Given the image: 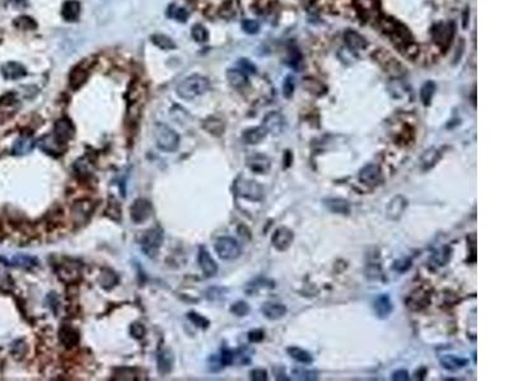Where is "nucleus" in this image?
I'll use <instances>...</instances> for the list:
<instances>
[{
    "instance_id": "obj_24",
    "label": "nucleus",
    "mask_w": 509,
    "mask_h": 381,
    "mask_svg": "<svg viewBox=\"0 0 509 381\" xmlns=\"http://www.w3.org/2000/svg\"><path fill=\"white\" fill-rule=\"evenodd\" d=\"M274 287H275L274 281H271V280L269 279H265V277H257V279L252 280V281H250L245 286V292L247 293L248 296H252L259 293V291L264 290V288H274Z\"/></svg>"
},
{
    "instance_id": "obj_27",
    "label": "nucleus",
    "mask_w": 509,
    "mask_h": 381,
    "mask_svg": "<svg viewBox=\"0 0 509 381\" xmlns=\"http://www.w3.org/2000/svg\"><path fill=\"white\" fill-rule=\"evenodd\" d=\"M3 75H4L5 79H10V80H14V79H19L22 76H24L27 74L26 71L24 66L20 65L19 63H8L3 66Z\"/></svg>"
},
{
    "instance_id": "obj_54",
    "label": "nucleus",
    "mask_w": 509,
    "mask_h": 381,
    "mask_svg": "<svg viewBox=\"0 0 509 381\" xmlns=\"http://www.w3.org/2000/svg\"><path fill=\"white\" fill-rule=\"evenodd\" d=\"M238 65H240L241 70H242L243 73H246V74H247V73L248 74H254V73H256V68H254L253 64H251V61L246 60V59H242V60H240Z\"/></svg>"
},
{
    "instance_id": "obj_36",
    "label": "nucleus",
    "mask_w": 509,
    "mask_h": 381,
    "mask_svg": "<svg viewBox=\"0 0 509 381\" xmlns=\"http://www.w3.org/2000/svg\"><path fill=\"white\" fill-rule=\"evenodd\" d=\"M436 93V84L434 81L429 80L421 87L420 89V99L423 102L424 105H429L430 104L431 99H433V95Z\"/></svg>"
},
{
    "instance_id": "obj_14",
    "label": "nucleus",
    "mask_w": 509,
    "mask_h": 381,
    "mask_svg": "<svg viewBox=\"0 0 509 381\" xmlns=\"http://www.w3.org/2000/svg\"><path fill=\"white\" fill-rule=\"evenodd\" d=\"M246 164L250 168V171H252L253 173L257 174H266L270 171V168H271L270 159L266 155L260 153L252 154V155L248 156L247 160H246Z\"/></svg>"
},
{
    "instance_id": "obj_4",
    "label": "nucleus",
    "mask_w": 509,
    "mask_h": 381,
    "mask_svg": "<svg viewBox=\"0 0 509 381\" xmlns=\"http://www.w3.org/2000/svg\"><path fill=\"white\" fill-rule=\"evenodd\" d=\"M164 234L159 226L151 228L144 234L143 239H141V251L145 253V256L154 258L158 254L159 249H161L162 243H163Z\"/></svg>"
},
{
    "instance_id": "obj_52",
    "label": "nucleus",
    "mask_w": 509,
    "mask_h": 381,
    "mask_svg": "<svg viewBox=\"0 0 509 381\" xmlns=\"http://www.w3.org/2000/svg\"><path fill=\"white\" fill-rule=\"evenodd\" d=\"M250 379L253 381H266L267 371L264 369H254L250 372Z\"/></svg>"
},
{
    "instance_id": "obj_15",
    "label": "nucleus",
    "mask_w": 509,
    "mask_h": 381,
    "mask_svg": "<svg viewBox=\"0 0 509 381\" xmlns=\"http://www.w3.org/2000/svg\"><path fill=\"white\" fill-rule=\"evenodd\" d=\"M261 313L269 320H279V319L284 318L288 313V309L284 304L280 303H271L267 301L264 303L261 306Z\"/></svg>"
},
{
    "instance_id": "obj_30",
    "label": "nucleus",
    "mask_w": 509,
    "mask_h": 381,
    "mask_svg": "<svg viewBox=\"0 0 509 381\" xmlns=\"http://www.w3.org/2000/svg\"><path fill=\"white\" fill-rule=\"evenodd\" d=\"M98 282L101 285V287H104L105 290H111V288H114L115 286L119 284V276L112 269L102 268L101 274L98 276Z\"/></svg>"
},
{
    "instance_id": "obj_10",
    "label": "nucleus",
    "mask_w": 509,
    "mask_h": 381,
    "mask_svg": "<svg viewBox=\"0 0 509 381\" xmlns=\"http://www.w3.org/2000/svg\"><path fill=\"white\" fill-rule=\"evenodd\" d=\"M262 126L267 132L272 133V135H280L285 130L287 123H285V118L282 113L272 111V112H269L265 116Z\"/></svg>"
},
{
    "instance_id": "obj_43",
    "label": "nucleus",
    "mask_w": 509,
    "mask_h": 381,
    "mask_svg": "<svg viewBox=\"0 0 509 381\" xmlns=\"http://www.w3.org/2000/svg\"><path fill=\"white\" fill-rule=\"evenodd\" d=\"M303 86H304V88L307 89L308 92H311V93L313 94L325 93V87H323L318 80H315V79H306Z\"/></svg>"
},
{
    "instance_id": "obj_26",
    "label": "nucleus",
    "mask_w": 509,
    "mask_h": 381,
    "mask_svg": "<svg viewBox=\"0 0 509 381\" xmlns=\"http://www.w3.org/2000/svg\"><path fill=\"white\" fill-rule=\"evenodd\" d=\"M344 38H345V43L351 51H362L367 47V41L355 31H346Z\"/></svg>"
},
{
    "instance_id": "obj_21",
    "label": "nucleus",
    "mask_w": 509,
    "mask_h": 381,
    "mask_svg": "<svg viewBox=\"0 0 509 381\" xmlns=\"http://www.w3.org/2000/svg\"><path fill=\"white\" fill-rule=\"evenodd\" d=\"M174 365V356L169 349H163L157 356V366L161 375H168Z\"/></svg>"
},
{
    "instance_id": "obj_58",
    "label": "nucleus",
    "mask_w": 509,
    "mask_h": 381,
    "mask_svg": "<svg viewBox=\"0 0 509 381\" xmlns=\"http://www.w3.org/2000/svg\"><path fill=\"white\" fill-rule=\"evenodd\" d=\"M292 161H293V155H292V153H290L289 150H287V151H284V169H287V168H289L290 166H292Z\"/></svg>"
},
{
    "instance_id": "obj_60",
    "label": "nucleus",
    "mask_w": 509,
    "mask_h": 381,
    "mask_svg": "<svg viewBox=\"0 0 509 381\" xmlns=\"http://www.w3.org/2000/svg\"><path fill=\"white\" fill-rule=\"evenodd\" d=\"M0 234H2V228H0Z\"/></svg>"
},
{
    "instance_id": "obj_31",
    "label": "nucleus",
    "mask_w": 509,
    "mask_h": 381,
    "mask_svg": "<svg viewBox=\"0 0 509 381\" xmlns=\"http://www.w3.org/2000/svg\"><path fill=\"white\" fill-rule=\"evenodd\" d=\"M79 13H81V4L77 0H68L66 3H64L63 10H61L64 19L74 22V20L78 19Z\"/></svg>"
},
{
    "instance_id": "obj_22",
    "label": "nucleus",
    "mask_w": 509,
    "mask_h": 381,
    "mask_svg": "<svg viewBox=\"0 0 509 381\" xmlns=\"http://www.w3.org/2000/svg\"><path fill=\"white\" fill-rule=\"evenodd\" d=\"M59 339L65 347H74L79 343V333L70 325H63L59 331Z\"/></svg>"
},
{
    "instance_id": "obj_51",
    "label": "nucleus",
    "mask_w": 509,
    "mask_h": 381,
    "mask_svg": "<svg viewBox=\"0 0 509 381\" xmlns=\"http://www.w3.org/2000/svg\"><path fill=\"white\" fill-rule=\"evenodd\" d=\"M283 91H284V97L290 98L294 92V81H293L292 76H287L284 80V86H283Z\"/></svg>"
},
{
    "instance_id": "obj_50",
    "label": "nucleus",
    "mask_w": 509,
    "mask_h": 381,
    "mask_svg": "<svg viewBox=\"0 0 509 381\" xmlns=\"http://www.w3.org/2000/svg\"><path fill=\"white\" fill-rule=\"evenodd\" d=\"M265 338V332L262 329H253L248 333V341L251 343H260V342L264 341Z\"/></svg>"
},
{
    "instance_id": "obj_57",
    "label": "nucleus",
    "mask_w": 509,
    "mask_h": 381,
    "mask_svg": "<svg viewBox=\"0 0 509 381\" xmlns=\"http://www.w3.org/2000/svg\"><path fill=\"white\" fill-rule=\"evenodd\" d=\"M171 17L176 18V19L179 20V22H186V19H187V17H189V14H187V12L184 9V8H177L176 13H174V14H172Z\"/></svg>"
},
{
    "instance_id": "obj_47",
    "label": "nucleus",
    "mask_w": 509,
    "mask_h": 381,
    "mask_svg": "<svg viewBox=\"0 0 509 381\" xmlns=\"http://www.w3.org/2000/svg\"><path fill=\"white\" fill-rule=\"evenodd\" d=\"M219 360L222 366H230V365L235 364V352L228 348H223Z\"/></svg>"
},
{
    "instance_id": "obj_42",
    "label": "nucleus",
    "mask_w": 509,
    "mask_h": 381,
    "mask_svg": "<svg viewBox=\"0 0 509 381\" xmlns=\"http://www.w3.org/2000/svg\"><path fill=\"white\" fill-rule=\"evenodd\" d=\"M230 310L231 313L235 314L236 316H246L248 315L251 309L250 305H248L247 303H245V301H237V303H235L232 306H231Z\"/></svg>"
},
{
    "instance_id": "obj_53",
    "label": "nucleus",
    "mask_w": 509,
    "mask_h": 381,
    "mask_svg": "<svg viewBox=\"0 0 509 381\" xmlns=\"http://www.w3.org/2000/svg\"><path fill=\"white\" fill-rule=\"evenodd\" d=\"M391 379H392L393 381H408V380H410V375H409V372L406 371V370L400 369V370H396V371L392 372V375H391Z\"/></svg>"
},
{
    "instance_id": "obj_23",
    "label": "nucleus",
    "mask_w": 509,
    "mask_h": 381,
    "mask_svg": "<svg viewBox=\"0 0 509 381\" xmlns=\"http://www.w3.org/2000/svg\"><path fill=\"white\" fill-rule=\"evenodd\" d=\"M267 135V131L265 130L264 126H259V127L248 128V130L243 131L242 140L247 145H256L260 144Z\"/></svg>"
},
{
    "instance_id": "obj_5",
    "label": "nucleus",
    "mask_w": 509,
    "mask_h": 381,
    "mask_svg": "<svg viewBox=\"0 0 509 381\" xmlns=\"http://www.w3.org/2000/svg\"><path fill=\"white\" fill-rule=\"evenodd\" d=\"M215 252L219 256V258L224 259V261H233L237 259L242 253V248H241L240 243L236 240L235 238L231 236H222L215 241L214 246Z\"/></svg>"
},
{
    "instance_id": "obj_32",
    "label": "nucleus",
    "mask_w": 509,
    "mask_h": 381,
    "mask_svg": "<svg viewBox=\"0 0 509 381\" xmlns=\"http://www.w3.org/2000/svg\"><path fill=\"white\" fill-rule=\"evenodd\" d=\"M376 59L379 61V64H381L383 68H385L386 70L390 71V73H395V71H397L398 69H402V66H401L400 64L390 55V53L379 51L378 53H376Z\"/></svg>"
},
{
    "instance_id": "obj_41",
    "label": "nucleus",
    "mask_w": 509,
    "mask_h": 381,
    "mask_svg": "<svg viewBox=\"0 0 509 381\" xmlns=\"http://www.w3.org/2000/svg\"><path fill=\"white\" fill-rule=\"evenodd\" d=\"M191 36L196 42H207L209 38V33H208L207 28L201 24H195L191 30Z\"/></svg>"
},
{
    "instance_id": "obj_59",
    "label": "nucleus",
    "mask_w": 509,
    "mask_h": 381,
    "mask_svg": "<svg viewBox=\"0 0 509 381\" xmlns=\"http://www.w3.org/2000/svg\"><path fill=\"white\" fill-rule=\"evenodd\" d=\"M467 14H469V12H467V10H466V12H465V18H464V19H465L464 20V28L467 27Z\"/></svg>"
},
{
    "instance_id": "obj_38",
    "label": "nucleus",
    "mask_w": 509,
    "mask_h": 381,
    "mask_svg": "<svg viewBox=\"0 0 509 381\" xmlns=\"http://www.w3.org/2000/svg\"><path fill=\"white\" fill-rule=\"evenodd\" d=\"M151 42L162 50H173L176 47L173 41L164 35H153L151 36Z\"/></svg>"
},
{
    "instance_id": "obj_29",
    "label": "nucleus",
    "mask_w": 509,
    "mask_h": 381,
    "mask_svg": "<svg viewBox=\"0 0 509 381\" xmlns=\"http://www.w3.org/2000/svg\"><path fill=\"white\" fill-rule=\"evenodd\" d=\"M288 355L290 356V359L295 360L297 362L303 365H311L313 362V356L306 349L300 348V347L297 346H290L287 348Z\"/></svg>"
},
{
    "instance_id": "obj_20",
    "label": "nucleus",
    "mask_w": 509,
    "mask_h": 381,
    "mask_svg": "<svg viewBox=\"0 0 509 381\" xmlns=\"http://www.w3.org/2000/svg\"><path fill=\"white\" fill-rule=\"evenodd\" d=\"M429 303H430V295L421 288L414 291L406 300V304L411 310H421L425 306H428Z\"/></svg>"
},
{
    "instance_id": "obj_61",
    "label": "nucleus",
    "mask_w": 509,
    "mask_h": 381,
    "mask_svg": "<svg viewBox=\"0 0 509 381\" xmlns=\"http://www.w3.org/2000/svg\"><path fill=\"white\" fill-rule=\"evenodd\" d=\"M17 2H19V0H17Z\"/></svg>"
},
{
    "instance_id": "obj_40",
    "label": "nucleus",
    "mask_w": 509,
    "mask_h": 381,
    "mask_svg": "<svg viewBox=\"0 0 509 381\" xmlns=\"http://www.w3.org/2000/svg\"><path fill=\"white\" fill-rule=\"evenodd\" d=\"M205 128L209 132H212L213 135H222L223 131H224V123L218 118H210L205 122Z\"/></svg>"
},
{
    "instance_id": "obj_25",
    "label": "nucleus",
    "mask_w": 509,
    "mask_h": 381,
    "mask_svg": "<svg viewBox=\"0 0 509 381\" xmlns=\"http://www.w3.org/2000/svg\"><path fill=\"white\" fill-rule=\"evenodd\" d=\"M442 155L441 151L436 148H431L429 150H426L425 153L421 155L420 158V166L423 171H430L431 168L437 166L439 160H441Z\"/></svg>"
},
{
    "instance_id": "obj_8",
    "label": "nucleus",
    "mask_w": 509,
    "mask_h": 381,
    "mask_svg": "<svg viewBox=\"0 0 509 381\" xmlns=\"http://www.w3.org/2000/svg\"><path fill=\"white\" fill-rule=\"evenodd\" d=\"M293 240H294V234L290 230L289 228H285V226H280L275 230V233L272 234L271 238V244L276 251L279 252H285L289 249V247L292 246Z\"/></svg>"
},
{
    "instance_id": "obj_55",
    "label": "nucleus",
    "mask_w": 509,
    "mask_h": 381,
    "mask_svg": "<svg viewBox=\"0 0 509 381\" xmlns=\"http://www.w3.org/2000/svg\"><path fill=\"white\" fill-rule=\"evenodd\" d=\"M112 213L116 215V220H120V217H121V208H120V205L116 201H114V203H109V207H107V215L111 217Z\"/></svg>"
},
{
    "instance_id": "obj_35",
    "label": "nucleus",
    "mask_w": 509,
    "mask_h": 381,
    "mask_svg": "<svg viewBox=\"0 0 509 381\" xmlns=\"http://www.w3.org/2000/svg\"><path fill=\"white\" fill-rule=\"evenodd\" d=\"M451 24H439L438 30L434 31V38L437 42L443 45V43H449L452 36H453V28H451Z\"/></svg>"
},
{
    "instance_id": "obj_3",
    "label": "nucleus",
    "mask_w": 509,
    "mask_h": 381,
    "mask_svg": "<svg viewBox=\"0 0 509 381\" xmlns=\"http://www.w3.org/2000/svg\"><path fill=\"white\" fill-rule=\"evenodd\" d=\"M235 190L237 196L246 198V200L261 201L264 198V188L261 184L252 179L243 178V177H240L236 181Z\"/></svg>"
},
{
    "instance_id": "obj_2",
    "label": "nucleus",
    "mask_w": 509,
    "mask_h": 381,
    "mask_svg": "<svg viewBox=\"0 0 509 381\" xmlns=\"http://www.w3.org/2000/svg\"><path fill=\"white\" fill-rule=\"evenodd\" d=\"M154 140L158 149L166 153H173L180 145V136L173 128L164 123H157L154 126Z\"/></svg>"
},
{
    "instance_id": "obj_9",
    "label": "nucleus",
    "mask_w": 509,
    "mask_h": 381,
    "mask_svg": "<svg viewBox=\"0 0 509 381\" xmlns=\"http://www.w3.org/2000/svg\"><path fill=\"white\" fill-rule=\"evenodd\" d=\"M382 178V171L381 167L377 166L374 163H369L364 166L363 168L359 171L358 179L362 184L366 186H376Z\"/></svg>"
},
{
    "instance_id": "obj_28",
    "label": "nucleus",
    "mask_w": 509,
    "mask_h": 381,
    "mask_svg": "<svg viewBox=\"0 0 509 381\" xmlns=\"http://www.w3.org/2000/svg\"><path fill=\"white\" fill-rule=\"evenodd\" d=\"M33 148H35V140L31 136H22L15 141L12 151L14 155H24L31 153Z\"/></svg>"
},
{
    "instance_id": "obj_12",
    "label": "nucleus",
    "mask_w": 509,
    "mask_h": 381,
    "mask_svg": "<svg viewBox=\"0 0 509 381\" xmlns=\"http://www.w3.org/2000/svg\"><path fill=\"white\" fill-rule=\"evenodd\" d=\"M74 133H75L74 126L73 123L70 122V120H68V118H60V120L55 122L53 135L55 136L60 143L68 144V141H70L71 139L74 138Z\"/></svg>"
},
{
    "instance_id": "obj_34",
    "label": "nucleus",
    "mask_w": 509,
    "mask_h": 381,
    "mask_svg": "<svg viewBox=\"0 0 509 381\" xmlns=\"http://www.w3.org/2000/svg\"><path fill=\"white\" fill-rule=\"evenodd\" d=\"M87 78H88V73L81 68L74 69L69 76V84L73 89H79L84 83H86Z\"/></svg>"
},
{
    "instance_id": "obj_17",
    "label": "nucleus",
    "mask_w": 509,
    "mask_h": 381,
    "mask_svg": "<svg viewBox=\"0 0 509 381\" xmlns=\"http://www.w3.org/2000/svg\"><path fill=\"white\" fill-rule=\"evenodd\" d=\"M197 262H199V266L200 268H201L202 274H204L207 277H213L217 275L218 272L217 262L212 258L209 252L205 251L204 248L200 249L199 256H197Z\"/></svg>"
},
{
    "instance_id": "obj_16",
    "label": "nucleus",
    "mask_w": 509,
    "mask_h": 381,
    "mask_svg": "<svg viewBox=\"0 0 509 381\" xmlns=\"http://www.w3.org/2000/svg\"><path fill=\"white\" fill-rule=\"evenodd\" d=\"M38 146H40L41 150H43L45 153L55 154V155L63 154L64 151L66 150V144L60 143L53 133H50V135L41 139V140L38 141Z\"/></svg>"
},
{
    "instance_id": "obj_18",
    "label": "nucleus",
    "mask_w": 509,
    "mask_h": 381,
    "mask_svg": "<svg viewBox=\"0 0 509 381\" xmlns=\"http://www.w3.org/2000/svg\"><path fill=\"white\" fill-rule=\"evenodd\" d=\"M323 205L330 212L339 213V215H349L351 212V205L349 201L340 197H333L323 200Z\"/></svg>"
},
{
    "instance_id": "obj_1",
    "label": "nucleus",
    "mask_w": 509,
    "mask_h": 381,
    "mask_svg": "<svg viewBox=\"0 0 509 381\" xmlns=\"http://www.w3.org/2000/svg\"><path fill=\"white\" fill-rule=\"evenodd\" d=\"M210 88V83L207 78L201 75H191L184 79L177 86L176 92L180 98L186 100H192L196 97H200L207 93Z\"/></svg>"
},
{
    "instance_id": "obj_6",
    "label": "nucleus",
    "mask_w": 509,
    "mask_h": 381,
    "mask_svg": "<svg viewBox=\"0 0 509 381\" xmlns=\"http://www.w3.org/2000/svg\"><path fill=\"white\" fill-rule=\"evenodd\" d=\"M153 213V207H151L150 201L146 198H136L133 202L130 207V217L135 224H143Z\"/></svg>"
},
{
    "instance_id": "obj_11",
    "label": "nucleus",
    "mask_w": 509,
    "mask_h": 381,
    "mask_svg": "<svg viewBox=\"0 0 509 381\" xmlns=\"http://www.w3.org/2000/svg\"><path fill=\"white\" fill-rule=\"evenodd\" d=\"M372 306H373L374 314L377 315V318L382 319V320L387 319L393 311V304L391 301V297L388 293H379V295H377L374 297L373 303H372Z\"/></svg>"
},
{
    "instance_id": "obj_39",
    "label": "nucleus",
    "mask_w": 509,
    "mask_h": 381,
    "mask_svg": "<svg viewBox=\"0 0 509 381\" xmlns=\"http://www.w3.org/2000/svg\"><path fill=\"white\" fill-rule=\"evenodd\" d=\"M38 264V261L33 257L30 256H23V254H19V256H15L14 258L12 259V266H18V267H24V268H30V267H35Z\"/></svg>"
},
{
    "instance_id": "obj_7",
    "label": "nucleus",
    "mask_w": 509,
    "mask_h": 381,
    "mask_svg": "<svg viewBox=\"0 0 509 381\" xmlns=\"http://www.w3.org/2000/svg\"><path fill=\"white\" fill-rule=\"evenodd\" d=\"M58 276L66 285L75 284L82 276L81 263H78L77 261H68L60 263V266L58 267Z\"/></svg>"
},
{
    "instance_id": "obj_56",
    "label": "nucleus",
    "mask_w": 509,
    "mask_h": 381,
    "mask_svg": "<svg viewBox=\"0 0 509 381\" xmlns=\"http://www.w3.org/2000/svg\"><path fill=\"white\" fill-rule=\"evenodd\" d=\"M133 376H136L135 374H134V371L133 370H129L126 369V367H122V370L120 369L119 371H117V377L116 379H119V380H134L135 377H133Z\"/></svg>"
},
{
    "instance_id": "obj_33",
    "label": "nucleus",
    "mask_w": 509,
    "mask_h": 381,
    "mask_svg": "<svg viewBox=\"0 0 509 381\" xmlns=\"http://www.w3.org/2000/svg\"><path fill=\"white\" fill-rule=\"evenodd\" d=\"M227 78L236 88H242L247 84V74L243 73L241 69H230L227 71Z\"/></svg>"
},
{
    "instance_id": "obj_44",
    "label": "nucleus",
    "mask_w": 509,
    "mask_h": 381,
    "mask_svg": "<svg viewBox=\"0 0 509 381\" xmlns=\"http://www.w3.org/2000/svg\"><path fill=\"white\" fill-rule=\"evenodd\" d=\"M366 276L369 280H378L382 276V268L379 263H369L366 268Z\"/></svg>"
},
{
    "instance_id": "obj_46",
    "label": "nucleus",
    "mask_w": 509,
    "mask_h": 381,
    "mask_svg": "<svg viewBox=\"0 0 509 381\" xmlns=\"http://www.w3.org/2000/svg\"><path fill=\"white\" fill-rule=\"evenodd\" d=\"M411 259L410 258H400L397 261L393 262L392 264V269L393 271L398 272V274H403L408 269L411 268Z\"/></svg>"
},
{
    "instance_id": "obj_13",
    "label": "nucleus",
    "mask_w": 509,
    "mask_h": 381,
    "mask_svg": "<svg viewBox=\"0 0 509 381\" xmlns=\"http://www.w3.org/2000/svg\"><path fill=\"white\" fill-rule=\"evenodd\" d=\"M408 200L403 196L397 195L388 202L387 208H386V216L390 220H398L401 216L403 215L405 210L408 208Z\"/></svg>"
},
{
    "instance_id": "obj_19",
    "label": "nucleus",
    "mask_w": 509,
    "mask_h": 381,
    "mask_svg": "<svg viewBox=\"0 0 509 381\" xmlns=\"http://www.w3.org/2000/svg\"><path fill=\"white\" fill-rule=\"evenodd\" d=\"M439 362H441V366L448 371H459L470 364L469 359L454 356V355H444L439 359Z\"/></svg>"
},
{
    "instance_id": "obj_37",
    "label": "nucleus",
    "mask_w": 509,
    "mask_h": 381,
    "mask_svg": "<svg viewBox=\"0 0 509 381\" xmlns=\"http://www.w3.org/2000/svg\"><path fill=\"white\" fill-rule=\"evenodd\" d=\"M293 375H294L298 380L313 381V380H318L320 372L316 371V370L304 369V367H297V369L293 370Z\"/></svg>"
},
{
    "instance_id": "obj_45",
    "label": "nucleus",
    "mask_w": 509,
    "mask_h": 381,
    "mask_svg": "<svg viewBox=\"0 0 509 381\" xmlns=\"http://www.w3.org/2000/svg\"><path fill=\"white\" fill-rule=\"evenodd\" d=\"M187 318H189L190 320H191L192 323L195 324V325L199 326V328L207 329L208 326L210 325V321L208 320L207 318H204V316H201V315H199V314L194 313V311H191V313L187 314Z\"/></svg>"
},
{
    "instance_id": "obj_48",
    "label": "nucleus",
    "mask_w": 509,
    "mask_h": 381,
    "mask_svg": "<svg viewBox=\"0 0 509 381\" xmlns=\"http://www.w3.org/2000/svg\"><path fill=\"white\" fill-rule=\"evenodd\" d=\"M145 332H146L145 326H144L141 323H138V321H135V323H133L130 325V334L134 337V338L141 339L144 336H145Z\"/></svg>"
},
{
    "instance_id": "obj_49",
    "label": "nucleus",
    "mask_w": 509,
    "mask_h": 381,
    "mask_svg": "<svg viewBox=\"0 0 509 381\" xmlns=\"http://www.w3.org/2000/svg\"><path fill=\"white\" fill-rule=\"evenodd\" d=\"M242 28L246 33H248V35H254V33L259 32L260 24L256 22V20L245 19L242 22Z\"/></svg>"
}]
</instances>
